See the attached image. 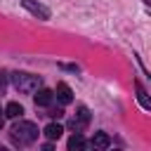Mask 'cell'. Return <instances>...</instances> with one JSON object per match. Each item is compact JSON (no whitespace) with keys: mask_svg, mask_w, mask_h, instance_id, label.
<instances>
[{"mask_svg":"<svg viewBox=\"0 0 151 151\" xmlns=\"http://www.w3.org/2000/svg\"><path fill=\"white\" fill-rule=\"evenodd\" d=\"M42 132H45V137H47V139H59V137H61V132H64V127H61L59 123H50Z\"/></svg>","mask_w":151,"mask_h":151,"instance_id":"6","label":"cell"},{"mask_svg":"<svg viewBox=\"0 0 151 151\" xmlns=\"http://www.w3.org/2000/svg\"><path fill=\"white\" fill-rule=\"evenodd\" d=\"M109 144H111V137H109L106 132H97V134L92 137V146H94V149H106Z\"/></svg>","mask_w":151,"mask_h":151,"instance_id":"7","label":"cell"},{"mask_svg":"<svg viewBox=\"0 0 151 151\" xmlns=\"http://www.w3.org/2000/svg\"><path fill=\"white\" fill-rule=\"evenodd\" d=\"M21 113H24V106L17 104V101H9V104L5 106V116H7V118H19Z\"/></svg>","mask_w":151,"mask_h":151,"instance_id":"8","label":"cell"},{"mask_svg":"<svg viewBox=\"0 0 151 151\" xmlns=\"http://www.w3.org/2000/svg\"><path fill=\"white\" fill-rule=\"evenodd\" d=\"M137 99H139V104L144 106V109H151V101L146 99V92H144V87L137 83Z\"/></svg>","mask_w":151,"mask_h":151,"instance_id":"11","label":"cell"},{"mask_svg":"<svg viewBox=\"0 0 151 151\" xmlns=\"http://www.w3.org/2000/svg\"><path fill=\"white\" fill-rule=\"evenodd\" d=\"M33 99H35V106H50L52 99H54V92L47 90V87H40L38 94H33Z\"/></svg>","mask_w":151,"mask_h":151,"instance_id":"4","label":"cell"},{"mask_svg":"<svg viewBox=\"0 0 151 151\" xmlns=\"http://www.w3.org/2000/svg\"><path fill=\"white\" fill-rule=\"evenodd\" d=\"M76 120H78L80 125H87V123H90V111H87V106H78Z\"/></svg>","mask_w":151,"mask_h":151,"instance_id":"9","label":"cell"},{"mask_svg":"<svg viewBox=\"0 0 151 151\" xmlns=\"http://www.w3.org/2000/svg\"><path fill=\"white\" fill-rule=\"evenodd\" d=\"M12 83H14V87H17L19 92H24V94L35 92V90L40 87V78L33 76V73H14V76H12Z\"/></svg>","mask_w":151,"mask_h":151,"instance_id":"2","label":"cell"},{"mask_svg":"<svg viewBox=\"0 0 151 151\" xmlns=\"http://www.w3.org/2000/svg\"><path fill=\"white\" fill-rule=\"evenodd\" d=\"M9 137L14 144L19 146H26V144H33L38 139V125L31 123V120H19L12 130H9Z\"/></svg>","mask_w":151,"mask_h":151,"instance_id":"1","label":"cell"},{"mask_svg":"<svg viewBox=\"0 0 151 151\" xmlns=\"http://www.w3.org/2000/svg\"><path fill=\"white\" fill-rule=\"evenodd\" d=\"M83 146H85V139L80 137V132H76V134L68 139V149H71V151H76V149H83Z\"/></svg>","mask_w":151,"mask_h":151,"instance_id":"10","label":"cell"},{"mask_svg":"<svg viewBox=\"0 0 151 151\" xmlns=\"http://www.w3.org/2000/svg\"><path fill=\"white\" fill-rule=\"evenodd\" d=\"M5 90V73H0V92Z\"/></svg>","mask_w":151,"mask_h":151,"instance_id":"13","label":"cell"},{"mask_svg":"<svg viewBox=\"0 0 151 151\" xmlns=\"http://www.w3.org/2000/svg\"><path fill=\"white\" fill-rule=\"evenodd\" d=\"M57 99L61 104H71L73 101V92H71V87L66 83H57Z\"/></svg>","mask_w":151,"mask_h":151,"instance_id":"5","label":"cell"},{"mask_svg":"<svg viewBox=\"0 0 151 151\" xmlns=\"http://www.w3.org/2000/svg\"><path fill=\"white\" fill-rule=\"evenodd\" d=\"M47 116H52V118H61V116H64V111H61V109H57V111H50Z\"/></svg>","mask_w":151,"mask_h":151,"instance_id":"12","label":"cell"},{"mask_svg":"<svg viewBox=\"0 0 151 151\" xmlns=\"http://www.w3.org/2000/svg\"><path fill=\"white\" fill-rule=\"evenodd\" d=\"M21 5L31 12V14H35L38 19H50V9L45 7V5H40V2H35V0H21Z\"/></svg>","mask_w":151,"mask_h":151,"instance_id":"3","label":"cell"}]
</instances>
